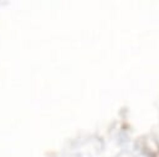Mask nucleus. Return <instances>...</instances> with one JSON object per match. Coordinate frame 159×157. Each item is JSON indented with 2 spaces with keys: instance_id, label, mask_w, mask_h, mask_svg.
Wrapping results in <instances>:
<instances>
[]
</instances>
